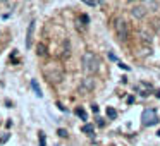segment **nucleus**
I'll return each instance as SVG.
<instances>
[{
	"mask_svg": "<svg viewBox=\"0 0 160 146\" xmlns=\"http://www.w3.org/2000/svg\"><path fill=\"white\" fill-rule=\"evenodd\" d=\"M81 2H84V4H86V5H91V7H93L95 4H97L95 0H81Z\"/></svg>",
	"mask_w": 160,
	"mask_h": 146,
	"instance_id": "6ab92c4d",
	"label": "nucleus"
},
{
	"mask_svg": "<svg viewBox=\"0 0 160 146\" xmlns=\"http://www.w3.org/2000/svg\"><path fill=\"white\" fill-rule=\"evenodd\" d=\"M141 122L145 127H150V125H155L158 122V115H157L155 108H146L141 115Z\"/></svg>",
	"mask_w": 160,
	"mask_h": 146,
	"instance_id": "20e7f679",
	"label": "nucleus"
},
{
	"mask_svg": "<svg viewBox=\"0 0 160 146\" xmlns=\"http://www.w3.org/2000/svg\"><path fill=\"white\" fill-rule=\"evenodd\" d=\"M57 134H59L60 138H66V136H67V131H66V129H59V131H57Z\"/></svg>",
	"mask_w": 160,
	"mask_h": 146,
	"instance_id": "f3484780",
	"label": "nucleus"
},
{
	"mask_svg": "<svg viewBox=\"0 0 160 146\" xmlns=\"http://www.w3.org/2000/svg\"><path fill=\"white\" fill-rule=\"evenodd\" d=\"M107 117L112 119V120H114V119H117V110H115V108H112V107H108L107 108Z\"/></svg>",
	"mask_w": 160,
	"mask_h": 146,
	"instance_id": "ddd939ff",
	"label": "nucleus"
},
{
	"mask_svg": "<svg viewBox=\"0 0 160 146\" xmlns=\"http://www.w3.org/2000/svg\"><path fill=\"white\" fill-rule=\"evenodd\" d=\"M131 14H132L134 19H143V17H146V14H148V9H146L145 5H136V7H132Z\"/></svg>",
	"mask_w": 160,
	"mask_h": 146,
	"instance_id": "423d86ee",
	"label": "nucleus"
},
{
	"mask_svg": "<svg viewBox=\"0 0 160 146\" xmlns=\"http://www.w3.org/2000/svg\"><path fill=\"white\" fill-rule=\"evenodd\" d=\"M139 38H141V41L145 43V45H150L152 46V35H150L148 31H146V29H141V31H139Z\"/></svg>",
	"mask_w": 160,
	"mask_h": 146,
	"instance_id": "6e6552de",
	"label": "nucleus"
},
{
	"mask_svg": "<svg viewBox=\"0 0 160 146\" xmlns=\"http://www.w3.org/2000/svg\"><path fill=\"white\" fill-rule=\"evenodd\" d=\"M31 88H33V90H35V93H36V96H40V98H42V95H43V93H42V88H40V86H38V83H36V81H35V79H33V81H31Z\"/></svg>",
	"mask_w": 160,
	"mask_h": 146,
	"instance_id": "f8f14e48",
	"label": "nucleus"
},
{
	"mask_svg": "<svg viewBox=\"0 0 160 146\" xmlns=\"http://www.w3.org/2000/svg\"><path fill=\"white\" fill-rule=\"evenodd\" d=\"M81 64H83V69L86 71L88 74L95 72V71L98 69V59L95 57V53H91V52L84 53L83 59H81Z\"/></svg>",
	"mask_w": 160,
	"mask_h": 146,
	"instance_id": "f03ea898",
	"label": "nucleus"
},
{
	"mask_svg": "<svg viewBox=\"0 0 160 146\" xmlns=\"http://www.w3.org/2000/svg\"><path fill=\"white\" fill-rule=\"evenodd\" d=\"M76 115H78V117H81L83 120H86V112H84L83 108H76Z\"/></svg>",
	"mask_w": 160,
	"mask_h": 146,
	"instance_id": "2eb2a0df",
	"label": "nucleus"
},
{
	"mask_svg": "<svg viewBox=\"0 0 160 146\" xmlns=\"http://www.w3.org/2000/svg\"><path fill=\"white\" fill-rule=\"evenodd\" d=\"M119 67H121V69H124V71H129V66H126V64H119Z\"/></svg>",
	"mask_w": 160,
	"mask_h": 146,
	"instance_id": "aec40b11",
	"label": "nucleus"
},
{
	"mask_svg": "<svg viewBox=\"0 0 160 146\" xmlns=\"http://www.w3.org/2000/svg\"><path fill=\"white\" fill-rule=\"evenodd\" d=\"M83 132H84V134H93V132H95V127H93V125H90V124H86V125H83Z\"/></svg>",
	"mask_w": 160,
	"mask_h": 146,
	"instance_id": "4468645a",
	"label": "nucleus"
},
{
	"mask_svg": "<svg viewBox=\"0 0 160 146\" xmlns=\"http://www.w3.org/2000/svg\"><path fill=\"white\" fill-rule=\"evenodd\" d=\"M91 110H93L95 114H98V105H95V103H93V105H91Z\"/></svg>",
	"mask_w": 160,
	"mask_h": 146,
	"instance_id": "412c9836",
	"label": "nucleus"
},
{
	"mask_svg": "<svg viewBox=\"0 0 160 146\" xmlns=\"http://www.w3.org/2000/svg\"><path fill=\"white\" fill-rule=\"evenodd\" d=\"M153 28H155L157 31H160V19H155V21H153Z\"/></svg>",
	"mask_w": 160,
	"mask_h": 146,
	"instance_id": "a211bd4d",
	"label": "nucleus"
},
{
	"mask_svg": "<svg viewBox=\"0 0 160 146\" xmlns=\"http://www.w3.org/2000/svg\"><path fill=\"white\" fill-rule=\"evenodd\" d=\"M157 134H158V138H160V131H158V132H157Z\"/></svg>",
	"mask_w": 160,
	"mask_h": 146,
	"instance_id": "5701e85b",
	"label": "nucleus"
},
{
	"mask_svg": "<svg viewBox=\"0 0 160 146\" xmlns=\"http://www.w3.org/2000/svg\"><path fill=\"white\" fill-rule=\"evenodd\" d=\"M95 90V79L93 77H84L83 81H81V86H79V91L83 95H88L90 91Z\"/></svg>",
	"mask_w": 160,
	"mask_h": 146,
	"instance_id": "39448f33",
	"label": "nucleus"
},
{
	"mask_svg": "<svg viewBox=\"0 0 160 146\" xmlns=\"http://www.w3.org/2000/svg\"><path fill=\"white\" fill-rule=\"evenodd\" d=\"M47 144V138H45V132H40V146H45Z\"/></svg>",
	"mask_w": 160,
	"mask_h": 146,
	"instance_id": "dca6fc26",
	"label": "nucleus"
},
{
	"mask_svg": "<svg viewBox=\"0 0 160 146\" xmlns=\"http://www.w3.org/2000/svg\"><path fill=\"white\" fill-rule=\"evenodd\" d=\"M35 26H36V21H31L28 26V33H26V48H31L33 45V33H35Z\"/></svg>",
	"mask_w": 160,
	"mask_h": 146,
	"instance_id": "0eeeda50",
	"label": "nucleus"
},
{
	"mask_svg": "<svg viewBox=\"0 0 160 146\" xmlns=\"http://www.w3.org/2000/svg\"><path fill=\"white\" fill-rule=\"evenodd\" d=\"M145 7H146V9H153V11H158V4H157L155 0H146V2H145Z\"/></svg>",
	"mask_w": 160,
	"mask_h": 146,
	"instance_id": "9d476101",
	"label": "nucleus"
},
{
	"mask_svg": "<svg viewBox=\"0 0 160 146\" xmlns=\"http://www.w3.org/2000/svg\"><path fill=\"white\" fill-rule=\"evenodd\" d=\"M114 29H115V35H117V38L121 41H126L129 38V28H128V22L124 19H121V17L114 19Z\"/></svg>",
	"mask_w": 160,
	"mask_h": 146,
	"instance_id": "7ed1b4c3",
	"label": "nucleus"
},
{
	"mask_svg": "<svg viewBox=\"0 0 160 146\" xmlns=\"http://www.w3.org/2000/svg\"><path fill=\"white\" fill-rule=\"evenodd\" d=\"M157 98H160V90H158V91H157Z\"/></svg>",
	"mask_w": 160,
	"mask_h": 146,
	"instance_id": "4be33fe9",
	"label": "nucleus"
},
{
	"mask_svg": "<svg viewBox=\"0 0 160 146\" xmlns=\"http://www.w3.org/2000/svg\"><path fill=\"white\" fill-rule=\"evenodd\" d=\"M136 90L139 91V95H141V96H148V93H150V86H145V84H138V86H136Z\"/></svg>",
	"mask_w": 160,
	"mask_h": 146,
	"instance_id": "1a4fd4ad",
	"label": "nucleus"
},
{
	"mask_svg": "<svg viewBox=\"0 0 160 146\" xmlns=\"http://www.w3.org/2000/svg\"><path fill=\"white\" fill-rule=\"evenodd\" d=\"M36 53H38V57H45L47 55V46L43 45V43H40V45L36 46Z\"/></svg>",
	"mask_w": 160,
	"mask_h": 146,
	"instance_id": "9b49d317",
	"label": "nucleus"
},
{
	"mask_svg": "<svg viewBox=\"0 0 160 146\" xmlns=\"http://www.w3.org/2000/svg\"><path fill=\"white\" fill-rule=\"evenodd\" d=\"M43 74L50 83H60L64 79V71L57 64H47L45 69H43Z\"/></svg>",
	"mask_w": 160,
	"mask_h": 146,
	"instance_id": "f257e3e1",
	"label": "nucleus"
}]
</instances>
